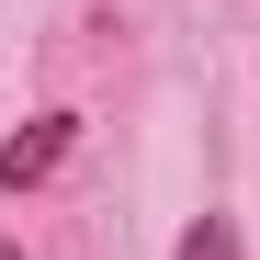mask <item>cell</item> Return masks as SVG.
<instances>
[{
  "instance_id": "cell-1",
  "label": "cell",
  "mask_w": 260,
  "mask_h": 260,
  "mask_svg": "<svg viewBox=\"0 0 260 260\" xmlns=\"http://www.w3.org/2000/svg\"><path fill=\"white\" fill-rule=\"evenodd\" d=\"M68 136H79L68 113H46V124H34V136H12V147H0V192H23V181H46V170L68 158Z\"/></svg>"
},
{
  "instance_id": "cell-2",
  "label": "cell",
  "mask_w": 260,
  "mask_h": 260,
  "mask_svg": "<svg viewBox=\"0 0 260 260\" xmlns=\"http://www.w3.org/2000/svg\"><path fill=\"white\" fill-rule=\"evenodd\" d=\"M170 260H238V226H215V215H204V226H192L181 249H170Z\"/></svg>"
}]
</instances>
